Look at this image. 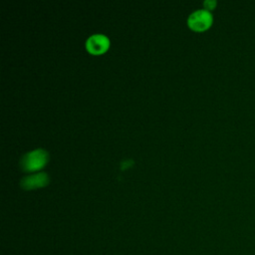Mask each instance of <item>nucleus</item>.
<instances>
[{"label": "nucleus", "mask_w": 255, "mask_h": 255, "mask_svg": "<svg viewBox=\"0 0 255 255\" xmlns=\"http://www.w3.org/2000/svg\"><path fill=\"white\" fill-rule=\"evenodd\" d=\"M204 5H205V7L209 8V9H212L216 5V1H214V0H206V1H204Z\"/></svg>", "instance_id": "obj_5"}, {"label": "nucleus", "mask_w": 255, "mask_h": 255, "mask_svg": "<svg viewBox=\"0 0 255 255\" xmlns=\"http://www.w3.org/2000/svg\"><path fill=\"white\" fill-rule=\"evenodd\" d=\"M48 160V153L43 148H37L25 153L21 158V166L24 170L32 171L43 167Z\"/></svg>", "instance_id": "obj_1"}, {"label": "nucleus", "mask_w": 255, "mask_h": 255, "mask_svg": "<svg viewBox=\"0 0 255 255\" xmlns=\"http://www.w3.org/2000/svg\"><path fill=\"white\" fill-rule=\"evenodd\" d=\"M187 22L191 29L195 31H203L211 25L212 16L209 11L205 9H199L189 15Z\"/></svg>", "instance_id": "obj_2"}, {"label": "nucleus", "mask_w": 255, "mask_h": 255, "mask_svg": "<svg viewBox=\"0 0 255 255\" xmlns=\"http://www.w3.org/2000/svg\"><path fill=\"white\" fill-rule=\"evenodd\" d=\"M110 45V41L107 36L103 34H94L90 36L86 42V47L92 54L104 53Z\"/></svg>", "instance_id": "obj_3"}, {"label": "nucleus", "mask_w": 255, "mask_h": 255, "mask_svg": "<svg viewBox=\"0 0 255 255\" xmlns=\"http://www.w3.org/2000/svg\"><path fill=\"white\" fill-rule=\"evenodd\" d=\"M48 181L49 177L45 172H37L23 177L21 180V185L25 189H32L44 186L48 183Z\"/></svg>", "instance_id": "obj_4"}]
</instances>
